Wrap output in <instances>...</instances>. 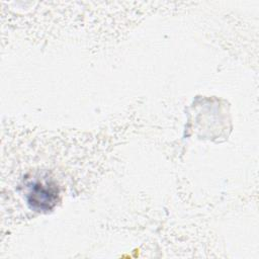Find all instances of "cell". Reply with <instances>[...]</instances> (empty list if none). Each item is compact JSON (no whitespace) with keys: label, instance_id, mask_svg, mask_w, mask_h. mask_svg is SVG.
Instances as JSON below:
<instances>
[{"label":"cell","instance_id":"obj_1","mask_svg":"<svg viewBox=\"0 0 259 259\" xmlns=\"http://www.w3.org/2000/svg\"><path fill=\"white\" fill-rule=\"evenodd\" d=\"M58 200V189L50 182H34L27 193V202L37 211L52 209Z\"/></svg>","mask_w":259,"mask_h":259}]
</instances>
